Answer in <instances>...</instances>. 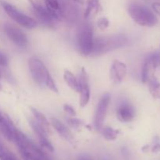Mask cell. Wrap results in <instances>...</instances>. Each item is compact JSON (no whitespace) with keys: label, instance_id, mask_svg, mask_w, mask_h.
Here are the masks:
<instances>
[{"label":"cell","instance_id":"6da1fadb","mask_svg":"<svg viewBox=\"0 0 160 160\" xmlns=\"http://www.w3.org/2000/svg\"><path fill=\"white\" fill-rule=\"evenodd\" d=\"M15 142L24 160H51L42 148L36 146L23 132L17 129L14 136Z\"/></svg>","mask_w":160,"mask_h":160},{"label":"cell","instance_id":"7a4b0ae2","mask_svg":"<svg viewBox=\"0 0 160 160\" xmlns=\"http://www.w3.org/2000/svg\"><path fill=\"white\" fill-rule=\"evenodd\" d=\"M128 39L123 34H113L98 37L94 39L93 50L91 56H102L103 54L119 49L128 44Z\"/></svg>","mask_w":160,"mask_h":160},{"label":"cell","instance_id":"3957f363","mask_svg":"<svg viewBox=\"0 0 160 160\" xmlns=\"http://www.w3.org/2000/svg\"><path fill=\"white\" fill-rule=\"evenodd\" d=\"M128 11L132 20L140 26L151 28L157 24L156 16L145 5L133 2L128 5Z\"/></svg>","mask_w":160,"mask_h":160},{"label":"cell","instance_id":"277c9868","mask_svg":"<svg viewBox=\"0 0 160 160\" xmlns=\"http://www.w3.org/2000/svg\"><path fill=\"white\" fill-rule=\"evenodd\" d=\"M77 45L79 53L83 56L92 55L94 45L93 29L88 23L82 25L77 34Z\"/></svg>","mask_w":160,"mask_h":160},{"label":"cell","instance_id":"5b68a950","mask_svg":"<svg viewBox=\"0 0 160 160\" xmlns=\"http://www.w3.org/2000/svg\"><path fill=\"white\" fill-rule=\"evenodd\" d=\"M28 67L34 82L39 86L45 87L47 81L52 76L45 63L38 57L33 56L28 60Z\"/></svg>","mask_w":160,"mask_h":160},{"label":"cell","instance_id":"8992f818","mask_svg":"<svg viewBox=\"0 0 160 160\" xmlns=\"http://www.w3.org/2000/svg\"><path fill=\"white\" fill-rule=\"evenodd\" d=\"M2 6L4 9L5 12L12 20L18 23L26 29H34L38 26V22L34 19L31 18L29 16L23 13L19 9H17L15 6L6 2H2Z\"/></svg>","mask_w":160,"mask_h":160},{"label":"cell","instance_id":"52a82bcc","mask_svg":"<svg viewBox=\"0 0 160 160\" xmlns=\"http://www.w3.org/2000/svg\"><path fill=\"white\" fill-rule=\"evenodd\" d=\"M109 102H110V95L109 93L103 95L98 102L94 116V127L97 131H101L104 127Z\"/></svg>","mask_w":160,"mask_h":160},{"label":"cell","instance_id":"ba28073f","mask_svg":"<svg viewBox=\"0 0 160 160\" xmlns=\"http://www.w3.org/2000/svg\"><path fill=\"white\" fill-rule=\"evenodd\" d=\"M30 1L32 4L34 14L37 17L38 21L42 24L45 25L47 28H56L59 21L48 12L45 6H42V5L38 4L34 0H30Z\"/></svg>","mask_w":160,"mask_h":160},{"label":"cell","instance_id":"9c48e42d","mask_svg":"<svg viewBox=\"0 0 160 160\" xmlns=\"http://www.w3.org/2000/svg\"><path fill=\"white\" fill-rule=\"evenodd\" d=\"M159 66V53H153L145 59L142 70V81L144 84H147V82L155 76V72Z\"/></svg>","mask_w":160,"mask_h":160},{"label":"cell","instance_id":"30bf717a","mask_svg":"<svg viewBox=\"0 0 160 160\" xmlns=\"http://www.w3.org/2000/svg\"><path fill=\"white\" fill-rule=\"evenodd\" d=\"M4 31L9 40L20 48H25L28 46V38L25 33L20 28L10 23H6L4 26Z\"/></svg>","mask_w":160,"mask_h":160},{"label":"cell","instance_id":"8fae6325","mask_svg":"<svg viewBox=\"0 0 160 160\" xmlns=\"http://www.w3.org/2000/svg\"><path fill=\"white\" fill-rule=\"evenodd\" d=\"M79 93H80V106L84 108L88 104L91 98V90L89 86L88 75L85 69L83 67L80 73L79 79Z\"/></svg>","mask_w":160,"mask_h":160},{"label":"cell","instance_id":"7c38bea8","mask_svg":"<svg viewBox=\"0 0 160 160\" xmlns=\"http://www.w3.org/2000/svg\"><path fill=\"white\" fill-rule=\"evenodd\" d=\"M128 73V67L124 62L114 60L109 70V78L113 84H119L125 79Z\"/></svg>","mask_w":160,"mask_h":160},{"label":"cell","instance_id":"4fadbf2b","mask_svg":"<svg viewBox=\"0 0 160 160\" xmlns=\"http://www.w3.org/2000/svg\"><path fill=\"white\" fill-rule=\"evenodd\" d=\"M17 128L6 114L0 112V134L9 142H13Z\"/></svg>","mask_w":160,"mask_h":160},{"label":"cell","instance_id":"5bb4252c","mask_svg":"<svg viewBox=\"0 0 160 160\" xmlns=\"http://www.w3.org/2000/svg\"><path fill=\"white\" fill-rule=\"evenodd\" d=\"M135 117V110L131 104L128 102L120 103L117 109V117L122 123H129Z\"/></svg>","mask_w":160,"mask_h":160},{"label":"cell","instance_id":"9a60e30c","mask_svg":"<svg viewBox=\"0 0 160 160\" xmlns=\"http://www.w3.org/2000/svg\"><path fill=\"white\" fill-rule=\"evenodd\" d=\"M51 124L60 137L70 143L74 142V137L70 128L66 126L60 120L56 118H51Z\"/></svg>","mask_w":160,"mask_h":160},{"label":"cell","instance_id":"2e32d148","mask_svg":"<svg viewBox=\"0 0 160 160\" xmlns=\"http://www.w3.org/2000/svg\"><path fill=\"white\" fill-rule=\"evenodd\" d=\"M45 8L58 20L61 21L62 17V2L59 0H45Z\"/></svg>","mask_w":160,"mask_h":160},{"label":"cell","instance_id":"e0dca14e","mask_svg":"<svg viewBox=\"0 0 160 160\" xmlns=\"http://www.w3.org/2000/svg\"><path fill=\"white\" fill-rule=\"evenodd\" d=\"M102 9L99 0H87L84 16L86 19L95 18Z\"/></svg>","mask_w":160,"mask_h":160},{"label":"cell","instance_id":"ac0fdd59","mask_svg":"<svg viewBox=\"0 0 160 160\" xmlns=\"http://www.w3.org/2000/svg\"><path fill=\"white\" fill-rule=\"evenodd\" d=\"M31 112H32V115L34 117V119L35 120V121L38 123L39 126L41 128H42V129L45 131L47 134H51V128H50V123L48 122V119L46 118L45 115L43 113H42L41 112H39L38 109H34V108L31 107Z\"/></svg>","mask_w":160,"mask_h":160},{"label":"cell","instance_id":"d6986e66","mask_svg":"<svg viewBox=\"0 0 160 160\" xmlns=\"http://www.w3.org/2000/svg\"><path fill=\"white\" fill-rule=\"evenodd\" d=\"M63 79L66 84L70 89L76 92H79V81L73 73L69 70H65L63 72Z\"/></svg>","mask_w":160,"mask_h":160},{"label":"cell","instance_id":"ffe728a7","mask_svg":"<svg viewBox=\"0 0 160 160\" xmlns=\"http://www.w3.org/2000/svg\"><path fill=\"white\" fill-rule=\"evenodd\" d=\"M150 94L155 99H160V82L159 80L153 77L147 82Z\"/></svg>","mask_w":160,"mask_h":160},{"label":"cell","instance_id":"44dd1931","mask_svg":"<svg viewBox=\"0 0 160 160\" xmlns=\"http://www.w3.org/2000/svg\"><path fill=\"white\" fill-rule=\"evenodd\" d=\"M101 133L103 138L107 141H114L117 138L119 134V131L113 129L111 127H103L101 130Z\"/></svg>","mask_w":160,"mask_h":160},{"label":"cell","instance_id":"7402d4cb","mask_svg":"<svg viewBox=\"0 0 160 160\" xmlns=\"http://www.w3.org/2000/svg\"><path fill=\"white\" fill-rule=\"evenodd\" d=\"M0 159L1 160H17L15 155L2 143L0 140Z\"/></svg>","mask_w":160,"mask_h":160},{"label":"cell","instance_id":"603a6c76","mask_svg":"<svg viewBox=\"0 0 160 160\" xmlns=\"http://www.w3.org/2000/svg\"><path fill=\"white\" fill-rule=\"evenodd\" d=\"M66 121H67V124H68V126L70 128H71L73 130H77V131L81 129V128L84 126V122H83V120H81V119L77 118L76 117H67Z\"/></svg>","mask_w":160,"mask_h":160},{"label":"cell","instance_id":"cb8c5ba5","mask_svg":"<svg viewBox=\"0 0 160 160\" xmlns=\"http://www.w3.org/2000/svg\"><path fill=\"white\" fill-rule=\"evenodd\" d=\"M97 26L101 31H105L109 26V21L106 17H101L97 21Z\"/></svg>","mask_w":160,"mask_h":160},{"label":"cell","instance_id":"d4e9b609","mask_svg":"<svg viewBox=\"0 0 160 160\" xmlns=\"http://www.w3.org/2000/svg\"><path fill=\"white\" fill-rule=\"evenodd\" d=\"M63 110L68 114L70 117H76V111L73 109V106H71L70 105L66 104L63 106Z\"/></svg>","mask_w":160,"mask_h":160},{"label":"cell","instance_id":"484cf974","mask_svg":"<svg viewBox=\"0 0 160 160\" xmlns=\"http://www.w3.org/2000/svg\"><path fill=\"white\" fill-rule=\"evenodd\" d=\"M8 64H9V60H8L7 56L4 53L0 52V66L3 67H6Z\"/></svg>","mask_w":160,"mask_h":160},{"label":"cell","instance_id":"4316f807","mask_svg":"<svg viewBox=\"0 0 160 160\" xmlns=\"http://www.w3.org/2000/svg\"><path fill=\"white\" fill-rule=\"evenodd\" d=\"M152 7L153 10H154L155 12L158 14V15L160 16V2H156L152 3Z\"/></svg>","mask_w":160,"mask_h":160},{"label":"cell","instance_id":"83f0119b","mask_svg":"<svg viewBox=\"0 0 160 160\" xmlns=\"http://www.w3.org/2000/svg\"><path fill=\"white\" fill-rule=\"evenodd\" d=\"M77 160H95L92 156H88V155H81L78 157Z\"/></svg>","mask_w":160,"mask_h":160},{"label":"cell","instance_id":"f1b7e54d","mask_svg":"<svg viewBox=\"0 0 160 160\" xmlns=\"http://www.w3.org/2000/svg\"><path fill=\"white\" fill-rule=\"evenodd\" d=\"M160 151V144L157 143L152 148V152H158Z\"/></svg>","mask_w":160,"mask_h":160},{"label":"cell","instance_id":"f546056e","mask_svg":"<svg viewBox=\"0 0 160 160\" xmlns=\"http://www.w3.org/2000/svg\"><path fill=\"white\" fill-rule=\"evenodd\" d=\"M74 2L78 3V4H80V5H84L86 3V2H87V0H73Z\"/></svg>","mask_w":160,"mask_h":160},{"label":"cell","instance_id":"4dcf8cb0","mask_svg":"<svg viewBox=\"0 0 160 160\" xmlns=\"http://www.w3.org/2000/svg\"><path fill=\"white\" fill-rule=\"evenodd\" d=\"M2 89V86H1V84H0V90H1Z\"/></svg>","mask_w":160,"mask_h":160},{"label":"cell","instance_id":"1f68e13d","mask_svg":"<svg viewBox=\"0 0 160 160\" xmlns=\"http://www.w3.org/2000/svg\"><path fill=\"white\" fill-rule=\"evenodd\" d=\"M0 78H1V73H0Z\"/></svg>","mask_w":160,"mask_h":160}]
</instances>
